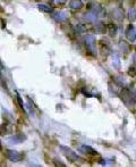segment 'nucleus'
Returning <instances> with one entry per match:
<instances>
[{
	"instance_id": "f8f14e48",
	"label": "nucleus",
	"mask_w": 136,
	"mask_h": 167,
	"mask_svg": "<svg viewBox=\"0 0 136 167\" xmlns=\"http://www.w3.org/2000/svg\"><path fill=\"white\" fill-rule=\"evenodd\" d=\"M119 49H120L124 54H128L130 51V46L128 45V42H126L125 40H120V41H119Z\"/></svg>"
},
{
	"instance_id": "ddd939ff",
	"label": "nucleus",
	"mask_w": 136,
	"mask_h": 167,
	"mask_svg": "<svg viewBox=\"0 0 136 167\" xmlns=\"http://www.w3.org/2000/svg\"><path fill=\"white\" fill-rule=\"evenodd\" d=\"M38 9L43 13H47V14H51V13H53V8L51 6H48V5H39Z\"/></svg>"
},
{
	"instance_id": "9d476101",
	"label": "nucleus",
	"mask_w": 136,
	"mask_h": 167,
	"mask_svg": "<svg viewBox=\"0 0 136 167\" xmlns=\"http://www.w3.org/2000/svg\"><path fill=\"white\" fill-rule=\"evenodd\" d=\"M81 151L83 152V154H85V155H90V156L98 155V152L95 151V150L90 146H82L81 147Z\"/></svg>"
},
{
	"instance_id": "5701e85b",
	"label": "nucleus",
	"mask_w": 136,
	"mask_h": 167,
	"mask_svg": "<svg viewBox=\"0 0 136 167\" xmlns=\"http://www.w3.org/2000/svg\"><path fill=\"white\" fill-rule=\"evenodd\" d=\"M134 69H135V68H133V67H130V68H129V74L130 75H136V72L134 71Z\"/></svg>"
},
{
	"instance_id": "f257e3e1",
	"label": "nucleus",
	"mask_w": 136,
	"mask_h": 167,
	"mask_svg": "<svg viewBox=\"0 0 136 167\" xmlns=\"http://www.w3.org/2000/svg\"><path fill=\"white\" fill-rule=\"evenodd\" d=\"M120 97H121V100L127 105L128 107H132L135 104V91L133 89L130 90V89H127V88H124V89L121 90Z\"/></svg>"
},
{
	"instance_id": "4468645a",
	"label": "nucleus",
	"mask_w": 136,
	"mask_h": 167,
	"mask_svg": "<svg viewBox=\"0 0 136 167\" xmlns=\"http://www.w3.org/2000/svg\"><path fill=\"white\" fill-rule=\"evenodd\" d=\"M53 17H55V19H56V21H58V22L67 21V15H66L65 13H62V12L57 13L56 15H53Z\"/></svg>"
},
{
	"instance_id": "1a4fd4ad",
	"label": "nucleus",
	"mask_w": 136,
	"mask_h": 167,
	"mask_svg": "<svg viewBox=\"0 0 136 167\" xmlns=\"http://www.w3.org/2000/svg\"><path fill=\"white\" fill-rule=\"evenodd\" d=\"M95 31L100 34H103V33L107 32V25L104 22L102 21H99V22H95Z\"/></svg>"
},
{
	"instance_id": "2eb2a0df",
	"label": "nucleus",
	"mask_w": 136,
	"mask_h": 167,
	"mask_svg": "<svg viewBox=\"0 0 136 167\" xmlns=\"http://www.w3.org/2000/svg\"><path fill=\"white\" fill-rule=\"evenodd\" d=\"M108 31H109L110 36H115L117 34V27H116L115 24H109L108 25Z\"/></svg>"
},
{
	"instance_id": "7ed1b4c3",
	"label": "nucleus",
	"mask_w": 136,
	"mask_h": 167,
	"mask_svg": "<svg viewBox=\"0 0 136 167\" xmlns=\"http://www.w3.org/2000/svg\"><path fill=\"white\" fill-rule=\"evenodd\" d=\"M60 149H61L62 154L66 156V158L69 161H71V163L82 160V158H81L80 156L77 155L73 149H71V148H68V147H66V146H60Z\"/></svg>"
},
{
	"instance_id": "dca6fc26",
	"label": "nucleus",
	"mask_w": 136,
	"mask_h": 167,
	"mask_svg": "<svg viewBox=\"0 0 136 167\" xmlns=\"http://www.w3.org/2000/svg\"><path fill=\"white\" fill-rule=\"evenodd\" d=\"M128 18H129V21L134 22L136 19V9L135 8H130L128 10Z\"/></svg>"
},
{
	"instance_id": "423d86ee",
	"label": "nucleus",
	"mask_w": 136,
	"mask_h": 167,
	"mask_svg": "<svg viewBox=\"0 0 136 167\" xmlns=\"http://www.w3.org/2000/svg\"><path fill=\"white\" fill-rule=\"evenodd\" d=\"M111 14H112V17L115 18L116 21H118V22H121L125 17L124 9L121 8V7H117V8H115Z\"/></svg>"
},
{
	"instance_id": "39448f33",
	"label": "nucleus",
	"mask_w": 136,
	"mask_h": 167,
	"mask_svg": "<svg viewBox=\"0 0 136 167\" xmlns=\"http://www.w3.org/2000/svg\"><path fill=\"white\" fill-rule=\"evenodd\" d=\"M125 35H126V38H127L129 41H135L136 40V29L133 26V25H129V26L126 29V31H125Z\"/></svg>"
},
{
	"instance_id": "393cba45",
	"label": "nucleus",
	"mask_w": 136,
	"mask_h": 167,
	"mask_svg": "<svg viewBox=\"0 0 136 167\" xmlns=\"http://www.w3.org/2000/svg\"><path fill=\"white\" fill-rule=\"evenodd\" d=\"M133 60H134V64H135V66H136V54L133 56Z\"/></svg>"
},
{
	"instance_id": "4be33fe9",
	"label": "nucleus",
	"mask_w": 136,
	"mask_h": 167,
	"mask_svg": "<svg viewBox=\"0 0 136 167\" xmlns=\"http://www.w3.org/2000/svg\"><path fill=\"white\" fill-rule=\"evenodd\" d=\"M66 1H67V0H56V3H58V5H64V3H66Z\"/></svg>"
},
{
	"instance_id": "a211bd4d",
	"label": "nucleus",
	"mask_w": 136,
	"mask_h": 167,
	"mask_svg": "<svg viewBox=\"0 0 136 167\" xmlns=\"http://www.w3.org/2000/svg\"><path fill=\"white\" fill-rule=\"evenodd\" d=\"M112 64H113V66H115L116 68H120V59H119V56L118 55H115L113 56V58H112Z\"/></svg>"
},
{
	"instance_id": "f3484780",
	"label": "nucleus",
	"mask_w": 136,
	"mask_h": 167,
	"mask_svg": "<svg viewBox=\"0 0 136 167\" xmlns=\"http://www.w3.org/2000/svg\"><path fill=\"white\" fill-rule=\"evenodd\" d=\"M8 140L10 141V143H15V144H18V143H21L22 141H23V137H17V135H15V137H9Z\"/></svg>"
},
{
	"instance_id": "f03ea898",
	"label": "nucleus",
	"mask_w": 136,
	"mask_h": 167,
	"mask_svg": "<svg viewBox=\"0 0 136 167\" xmlns=\"http://www.w3.org/2000/svg\"><path fill=\"white\" fill-rule=\"evenodd\" d=\"M84 43H85V47L90 54H91L92 56L97 57L98 51H97V40H95L94 36L91 35V34L86 35L85 39H84Z\"/></svg>"
},
{
	"instance_id": "20e7f679",
	"label": "nucleus",
	"mask_w": 136,
	"mask_h": 167,
	"mask_svg": "<svg viewBox=\"0 0 136 167\" xmlns=\"http://www.w3.org/2000/svg\"><path fill=\"white\" fill-rule=\"evenodd\" d=\"M7 158L13 163H17L23 159V155L16 150H7Z\"/></svg>"
},
{
	"instance_id": "b1692460",
	"label": "nucleus",
	"mask_w": 136,
	"mask_h": 167,
	"mask_svg": "<svg viewBox=\"0 0 136 167\" xmlns=\"http://www.w3.org/2000/svg\"><path fill=\"white\" fill-rule=\"evenodd\" d=\"M5 68V66H3V64L1 63V60H0V69H3Z\"/></svg>"
},
{
	"instance_id": "9b49d317",
	"label": "nucleus",
	"mask_w": 136,
	"mask_h": 167,
	"mask_svg": "<svg viewBox=\"0 0 136 167\" xmlns=\"http://www.w3.org/2000/svg\"><path fill=\"white\" fill-rule=\"evenodd\" d=\"M69 7H71V9L78 10V9H81L83 7V1H82V0H71Z\"/></svg>"
},
{
	"instance_id": "a878e982",
	"label": "nucleus",
	"mask_w": 136,
	"mask_h": 167,
	"mask_svg": "<svg viewBox=\"0 0 136 167\" xmlns=\"http://www.w3.org/2000/svg\"><path fill=\"white\" fill-rule=\"evenodd\" d=\"M49 1H50V3H52V1H53V0H49Z\"/></svg>"
},
{
	"instance_id": "412c9836",
	"label": "nucleus",
	"mask_w": 136,
	"mask_h": 167,
	"mask_svg": "<svg viewBox=\"0 0 136 167\" xmlns=\"http://www.w3.org/2000/svg\"><path fill=\"white\" fill-rule=\"evenodd\" d=\"M55 164L57 165V166H62V167H65L66 165L64 164V163H60V161H58V159H55Z\"/></svg>"
},
{
	"instance_id": "0eeeda50",
	"label": "nucleus",
	"mask_w": 136,
	"mask_h": 167,
	"mask_svg": "<svg viewBox=\"0 0 136 167\" xmlns=\"http://www.w3.org/2000/svg\"><path fill=\"white\" fill-rule=\"evenodd\" d=\"M87 8H89L90 12H93V13H95V14H98V15L106 13V12H103L102 6H100V3H91L89 6H87Z\"/></svg>"
},
{
	"instance_id": "aec40b11",
	"label": "nucleus",
	"mask_w": 136,
	"mask_h": 167,
	"mask_svg": "<svg viewBox=\"0 0 136 167\" xmlns=\"http://www.w3.org/2000/svg\"><path fill=\"white\" fill-rule=\"evenodd\" d=\"M17 100H18V102H19V105H21V108L24 109V105H23V101H22V98L19 97V94H17Z\"/></svg>"
},
{
	"instance_id": "bb28decb",
	"label": "nucleus",
	"mask_w": 136,
	"mask_h": 167,
	"mask_svg": "<svg viewBox=\"0 0 136 167\" xmlns=\"http://www.w3.org/2000/svg\"><path fill=\"white\" fill-rule=\"evenodd\" d=\"M85 1H90V0H85Z\"/></svg>"
},
{
	"instance_id": "6ab92c4d",
	"label": "nucleus",
	"mask_w": 136,
	"mask_h": 167,
	"mask_svg": "<svg viewBox=\"0 0 136 167\" xmlns=\"http://www.w3.org/2000/svg\"><path fill=\"white\" fill-rule=\"evenodd\" d=\"M75 29H76L77 33H84L86 31V27L84 25H82V24H77V26Z\"/></svg>"
},
{
	"instance_id": "6e6552de",
	"label": "nucleus",
	"mask_w": 136,
	"mask_h": 167,
	"mask_svg": "<svg viewBox=\"0 0 136 167\" xmlns=\"http://www.w3.org/2000/svg\"><path fill=\"white\" fill-rule=\"evenodd\" d=\"M98 14H95V13L93 12H89V13H85L84 14V19H85L86 22H90V23H95L97 22V19H98Z\"/></svg>"
}]
</instances>
